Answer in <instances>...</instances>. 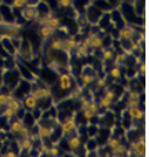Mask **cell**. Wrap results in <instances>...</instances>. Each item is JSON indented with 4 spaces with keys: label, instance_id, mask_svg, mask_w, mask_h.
<instances>
[{
    "label": "cell",
    "instance_id": "cell-7",
    "mask_svg": "<svg viewBox=\"0 0 149 157\" xmlns=\"http://www.w3.org/2000/svg\"><path fill=\"white\" fill-rule=\"evenodd\" d=\"M37 105H38V100L34 98L32 94H31V95H28V96L25 98V107H26L27 109L33 110V109H35V108H37Z\"/></svg>",
    "mask_w": 149,
    "mask_h": 157
},
{
    "label": "cell",
    "instance_id": "cell-2",
    "mask_svg": "<svg viewBox=\"0 0 149 157\" xmlns=\"http://www.w3.org/2000/svg\"><path fill=\"white\" fill-rule=\"evenodd\" d=\"M75 127H76L75 118L69 117V118H67L65 122L61 124V131H62V134H67V132H71Z\"/></svg>",
    "mask_w": 149,
    "mask_h": 157
},
{
    "label": "cell",
    "instance_id": "cell-18",
    "mask_svg": "<svg viewBox=\"0 0 149 157\" xmlns=\"http://www.w3.org/2000/svg\"><path fill=\"white\" fill-rule=\"evenodd\" d=\"M112 100L109 98H107L106 96H102V98H100V102H99V105L100 107H102V108H108L110 105H112Z\"/></svg>",
    "mask_w": 149,
    "mask_h": 157
},
{
    "label": "cell",
    "instance_id": "cell-15",
    "mask_svg": "<svg viewBox=\"0 0 149 157\" xmlns=\"http://www.w3.org/2000/svg\"><path fill=\"white\" fill-rule=\"evenodd\" d=\"M7 105H8V107H11V108L15 111H18L20 108H21V103H20V101H18L17 98H12L8 103H7Z\"/></svg>",
    "mask_w": 149,
    "mask_h": 157
},
{
    "label": "cell",
    "instance_id": "cell-10",
    "mask_svg": "<svg viewBox=\"0 0 149 157\" xmlns=\"http://www.w3.org/2000/svg\"><path fill=\"white\" fill-rule=\"evenodd\" d=\"M51 48L54 49V51H61V49H66V44L65 40H53L52 44H51Z\"/></svg>",
    "mask_w": 149,
    "mask_h": 157
},
{
    "label": "cell",
    "instance_id": "cell-23",
    "mask_svg": "<svg viewBox=\"0 0 149 157\" xmlns=\"http://www.w3.org/2000/svg\"><path fill=\"white\" fill-rule=\"evenodd\" d=\"M110 76L114 78H121V71H120V68H117V67L112 68V69H110Z\"/></svg>",
    "mask_w": 149,
    "mask_h": 157
},
{
    "label": "cell",
    "instance_id": "cell-9",
    "mask_svg": "<svg viewBox=\"0 0 149 157\" xmlns=\"http://www.w3.org/2000/svg\"><path fill=\"white\" fill-rule=\"evenodd\" d=\"M67 144H68V147H69V149L72 150H76L79 147H80V138L76 137V136H72V137L68 138V141H67Z\"/></svg>",
    "mask_w": 149,
    "mask_h": 157
},
{
    "label": "cell",
    "instance_id": "cell-31",
    "mask_svg": "<svg viewBox=\"0 0 149 157\" xmlns=\"http://www.w3.org/2000/svg\"><path fill=\"white\" fill-rule=\"evenodd\" d=\"M104 96L113 101V100H114V98H115V93L113 92V90H109V89H108V90H106V93H104Z\"/></svg>",
    "mask_w": 149,
    "mask_h": 157
},
{
    "label": "cell",
    "instance_id": "cell-28",
    "mask_svg": "<svg viewBox=\"0 0 149 157\" xmlns=\"http://www.w3.org/2000/svg\"><path fill=\"white\" fill-rule=\"evenodd\" d=\"M22 148L26 149V150H29V149L32 148V143H31V141L27 137H25V140L22 141Z\"/></svg>",
    "mask_w": 149,
    "mask_h": 157
},
{
    "label": "cell",
    "instance_id": "cell-25",
    "mask_svg": "<svg viewBox=\"0 0 149 157\" xmlns=\"http://www.w3.org/2000/svg\"><path fill=\"white\" fill-rule=\"evenodd\" d=\"M113 151H114L115 154H123V152H126V148H124V145H123V144L119 143L116 147L113 149Z\"/></svg>",
    "mask_w": 149,
    "mask_h": 157
},
{
    "label": "cell",
    "instance_id": "cell-29",
    "mask_svg": "<svg viewBox=\"0 0 149 157\" xmlns=\"http://www.w3.org/2000/svg\"><path fill=\"white\" fill-rule=\"evenodd\" d=\"M71 4V0H58V5L60 7H68Z\"/></svg>",
    "mask_w": 149,
    "mask_h": 157
},
{
    "label": "cell",
    "instance_id": "cell-20",
    "mask_svg": "<svg viewBox=\"0 0 149 157\" xmlns=\"http://www.w3.org/2000/svg\"><path fill=\"white\" fill-rule=\"evenodd\" d=\"M113 56H114V53H113L112 49H104V52H102V60H104V61L112 60Z\"/></svg>",
    "mask_w": 149,
    "mask_h": 157
},
{
    "label": "cell",
    "instance_id": "cell-27",
    "mask_svg": "<svg viewBox=\"0 0 149 157\" xmlns=\"http://www.w3.org/2000/svg\"><path fill=\"white\" fill-rule=\"evenodd\" d=\"M49 18H51V15H48V14H44L42 17H39V19H38V22H39L40 25H46Z\"/></svg>",
    "mask_w": 149,
    "mask_h": 157
},
{
    "label": "cell",
    "instance_id": "cell-33",
    "mask_svg": "<svg viewBox=\"0 0 149 157\" xmlns=\"http://www.w3.org/2000/svg\"><path fill=\"white\" fill-rule=\"evenodd\" d=\"M4 156H6V157H15V156H17V154H15V152H13V151H7L6 154H4Z\"/></svg>",
    "mask_w": 149,
    "mask_h": 157
},
{
    "label": "cell",
    "instance_id": "cell-4",
    "mask_svg": "<svg viewBox=\"0 0 149 157\" xmlns=\"http://www.w3.org/2000/svg\"><path fill=\"white\" fill-rule=\"evenodd\" d=\"M59 85H60V88L64 89V90H67L72 87V80L71 76L68 74H62L60 75V78H59Z\"/></svg>",
    "mask_w": 149,
    "mask_h": 157
},
{
    "label": "cell",
    "instance_id": "cell-35",
    "mask_svg": "<svg viewBox=\"0 0 149 157\" xmlns=\"http://www.w3.org/2000/svg\"><path fill=\"white\" fill-rule=\"evenodd\" d=\"M99 85H100V86H104V80H100V81H99Z\"/></svg>",
    "mask_w": 149,
    "mask_h": 157
},
{
    "label": "cell",
    "instance_id": "cell-3",
    "mask_svg": "<svg viewBox=\"0 0 149 157\" xmlns=\"http://www.w3.org/2000/svg\"><path fill=\"white\" fill-rule=\"evenodd\" d=\"M37 100H42V98H47L51 96V90L48 88H37L34 92L31 93Z\"/></svg>",
    "mask_w": 149,
    "mask_h": 157
},
{
    "label": "cell",
    "instance_id": "cell-36",
    "mask_svg": "<svg viewBox=\"0 0 149 157\" xmlns=\"http://www.w3.org/2000/svg\"><path fill=\"white\" fill-rule=\"evenodd\" d=\"M0 110H1V105H0Z\"/></svg>",
    "mask_w": 149,
    "mask_h": 157
},
{
    "label": "cell",
    "instance_id": "cell-21",
    "mask_svg": "<svg viewBox=\"0 0 149 157\" xmlns=\"http://www.w3.org/2000/svg\"><path fill=\"white\" fill-rule=\"evenodd\" d=\"M15 114H17V111L13 110V109H12L11 107H8V105H7L6 109H5L4 113H2V115H4L5 117H13Z\"/></svg>",
    "mask_w": 149,
    "mask_h": 157
},
{
    "label": "cell",
    "instance_id": "cell-24",
    "mask_svg": "<svg viewBox=\"0 0 149 157\" xmlns=\"http://www.w3.org/2000/svg\"><path fill=\"white\" fill-rule=\"evenodd\" d=\"M18 134H19L20 136H22V137H28L29 136V129L27 128L26 125H22L20 128V130L18 131Z\"/></svg>",
    "mask_w": 149,
    "mask_h": 157
},
{
    "label": "cell",
    "instance_id": "cell-22",
    "mask_svg": "<svg viewBox=\"0 0 149 157\" xmlns=\"http://www.w3.org/2000/svg\"><path fill=\"white\" fill-rule=\"evenodd\" d=\"M65 44H66V51H71V49H74L76 47V41L75 40H65Z\"/></svg>",
    "mask_w": 149,
    "mask_h": 157
},
{
    "label": "cell",
    "instance_id": "cell-17",
    "mask_svg": "<svg viewBox=\"0 0 149 157\" xmlns=\"http://www.w3.org/2000/svg\"><path fill=\"white\" fill-rule=\"evenodd\" d=\"M13 98V96L7 94H0V105H7V103Z\"/></svg>",
    "mask_w": 149,
    "mask_h": 157
},
{
    "label": "cell",
    "instance_id": "cell-8",
    "mask_svg": "<svg viewBox=\"0 0 149 157\" xmlns=\"http://www.w3.org/2000/svg\"><path fill=\"white\" fill-rule=\"evenodd\" d=\"M140 105V94L139 93H131L127 101V107H135Z\"/></svg>",
    "mask_w": 149,
    "mask_h": 157
},
{
    "label": "cell",
    "instance_id": "cell-14",
    "mask_svg": "<svg viewBox=\"0 0 149 157\" xmlns=\"http://www.w3.org/2000/svg\"><path fill=\"white\" fill-rule=\"evenodd\" d=\"M133 34L134 33H133V31L130 28H123L122 31L120 32V36L124 40H130L133 38Z\"/></svg>",
    "mask_w": 149,
    "mask_h": 157
},
{
    "label": "cell",
    "instance_id": "cell-11",
    "mask_svg": "<svg viewBox=\"0 0 149 157\" xmlns=\"http://www.w3.org/2000/svg\"><path fill=\"white\" fill-rule=\"evenodd\" d=\"M22 15L25 17V19L26 20L35 19V18H38V17H39V12H38V11H35V10H33V8H29V7H28L26 11H24Z\"/></svg>",
    "mask_w": 149,
    "mask_h": 157
},
{
    "label": "cell",
    "instance_id": "cell-12",
    "mask_svg": "<svg viewBox=\"0 0 149 157\" xmlns=\"http://www.w3.org/2000/svg\"><path fill=\"white\" fill-rule=\"evenodd\" d=\"M39 32H40V34H41V36L46 39V38H48V36H51V35H52L53 32H54V28L47 26V25H44V26L39 29Z\"/></svg>",
    "mask_w": 149,
    "mask_h": 157
},
{
    "label": "cell",
    "instance_id": "cell-19",
    "mask_svg": "<svg viewBox=\"0 0 149 157\" xmlns=\"http://www.w3.org/2000/svg\"><path fill=\"white\" fill-rule=\"evenodd\" d=\"M21 127H22V123H21V122L14 121L13 123H11V125H10V130L12 131V132H18Z\"/></svg>",
    "mask_w": 149,
    "mask_h": 157
},
{
    "label": "cell",
    "instance_id": "cell-30",
    "mask_svg": "<svg viewBox=\"0 0 149 157\" xmlns=\"http://www.w3.org/2000/svg\"><path fill=\"white\" fill-rule=\"evenodd\" d=\"M84 108H88L89 110L94 111V113L96 114L97 109H99V105H95V103H89V105H86V107H84Z\"/></svg>",
    "mask_w": 149,
    "mask_h": 157
},
{
    "label": "cell",
    "instance_id": "cell-1",
    "mask_svg": "<svg viewBox=\"0 0 149 157\" xmlns=\"http://www.w3.org/2000/svg\"><path fill=\"white\" fill-rule=\"evenodd\" d=\"M131 150L133 154L135 156H143L144 152H146V143H144V140L140 138L137 142L131 144Z\"/></svg>",
    "mask_w": 149,
    "mask_h": 157
},
{
    "label": "cell",
    "instance_id": "cell-16",
    "mask_svg": "<svg viewBox=\"0 0 149 157\" xmlns=\"http://www.w3.org/2000/svg\"><path fill=\"white\" fill-rule=\"evenodd\" d=\"M47 26L52 27V28H58L59 26H60V20L58 19V18H54V17H51L49 19H48V21H47V24H46Z\"/></svg>",
    "mask_w": 149,
    "mask_h": 157
},
{
    "label": "cell",
    "instance_id": "cell-5",
    "mask_svg": "<svg viewBox=\"0 0 149 157\" xmlns=\"http://www.w3.org/2000/svg\"><path fill=\"white\" fill-rule=\"evenodd\" d=\"M128 114L131 118L134 120H141L143 118V111L139 108V105L135 107H128Z\"/></svg>",
    "mask_w": 149,
    "mask_h": 157
},
{
    "label": "cell",
    "instance_id": "cell-6",
    "mask_svg": "<svg viewBox=\"0 0 149 157\" xmlns=\"http://www.w3.org/2000/svg\"><path fill=\"white\" fill-rule=\"evenodd\" d=\"M88 38H89V47H92V48H101L102 45H104L102 39L96 36V35H94V34L89 35Z\"/></svg>",
    "mask_w": 149,
    "mask_h": 157
},
{
    "label": "cell",
    "instance_id": "cell-26",
    "mask_svg": "<svg viewBox=\"0 0 149 157\" xmlns=\"http://www.w3.org/2000/svg\"><path fill=\"white\" fill-rule=\"evenodd\" d=\"M84 116L87 118V120H91V118H93L94 116H95V113H94V111H92V110H89L88 108H84Z\"/></svg>",
    "mask_w": 149,
    "mask_h": 157
},
{
    "label": "cell",
    "instance_id": "cell-34",
    "mask_svg": "<svg viewBox=\"0 0 149 157\" xmlns=\"http://www.w3.org/2000/svg\"><path fill=\"white\" fill-rule=\"evenodd\" d=\"M84 81L86 82V83H89V82L93 81V78L89 76V75H86V76H84Z\"/></svg>",
    "mask_w": 149,
    "mask_h": 157
},
{
    "label": "cell",
    "instance_id": "cell-32",
    "mask_svg": "<svg viewBox=\"0 0 149 157\" xmlns=\"http://www.w3.org/2000/svg\"><path fill=\"white\" fill-rule=\"evenodd\" d=\"M58 154H59V149L57 147H53V148L49 149V155L51 156H58Z\"/></svg>",
    "mask_w": 149,
    "mask_h": 157
},
{
    "label": "cell",
    "instance_id": "cell-13",
    "mask_svg": "<svg viewBox=\"0 0 149 157\" xmlns=\"http://www.w3.org/2000/svg\"><path fill=\"white\" fill-rule=\"evenodd\" d=\"M38 134H39L40 137H49V136H51V130H49L47 127L39 125V127H38Z\"/></svg>",
    "mask_w": 149,
    "mask_h": 157
}]
</instances>
